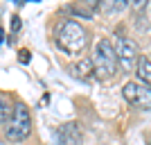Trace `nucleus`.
<instances>
[{
    "label": "nucleus",
    "mask_w": 151,
    "mask_h": 145,
    "mask_svg": "<svg viewBox=\"0 0 151 145\" xmlns=\"http://www.w3.org/2000/svg\"><path fill=\"white\" fill-rule=\"evenodd\" d=\"M90 61H93V75L101 82L113 79L115 73H117V66H120L117 57H115V48L108 39H97Z\"/></svg>",
    "instance_id": "f257e3e1"
},
{
    "label": "nucleus",
    "mask_w": 151,
    "mask_h": 145,
    "mask_svg": "<svg viewBox=\"0 0 151 145\" xmlns=\"http://www.w3.org/2000/svg\"><path fill=\"white\" fill-rule=\"evenodd\" d=\"M88 43V36H86V30H83L77 20H63L57 30V45L63 52L68 55H79V52L86 48Z\"/></svg>",
    "instance_id": "f03ea898"
},
{
    "label": "nucleus",
    "mask_w": 151,
    "mask_h": 145,
    "mask_svg": "<svg viewBox=\"0 0 151 145\" xmlns=\"http://www.w3.org/2000/svg\"><path fill=\"white\" fill-rule=\"evenodd\" d=\"M29 134H32V114L25 104L18 102L14 107V114L9 118V122L5 125V136L12 143H23L25 138H29Z\"/></svg>",
    "instance_id": "7ed1b4c3"
},
{
    "label": "nucleus",
    "mask_w": 151,
    "mask_h": 145,
    "mask_svg": "<svg viewBox=\"0 0 151 145\" xmlns=\"http://www.w3.org/2000/svg\"><path fill=\"white\" fill-rule=\"evenodd\" d=\"M113 48H115L117 63H120L124 70H133L135 66H138L140 52H138V45H135V41H133V39L117 34V36H115V41H113Z\"/></svg>",
    "instance_id": "20e7f679"
},
{
    "label": "nucleus",
    "mask_w": 151,
    "mask_h": 145,
    "mask_svg": "<svg viewBox=\"0 0 151 145\" xmlns=\"http://www.w3.org/2000/svg\"><path fill=\"white\" fill-rule=\"evenodd\" d=\"M122 95L129 104L138 109H151V86L142 82H126L122 88Z\"/></svg>",
    "instance_id": "39448f33"
},
{
    "label": "nucleus",
    "mask_w": 151,
    "mask_h": 145,
    "mask_svg": "<svg viewBox=\"0 0 151 145\" xmlns=\"http://www.w3.org/2000/svg\"><path fill=\"white\" fill-rule=\"evenodd\" d=\"M59 145H83V134L77 122H63L57 129Z\"/></svg>",
    "instance_id": "423d86ee"
},
{
    "label": "nucleus",
    "mask_w": 151,
    "mask_h": 145,
    "mask_svg": "<svg viewBox=\"0 0 151 145\" xmlns=\"http://www.w3.org/2000/svg\"><path fill=\"white\" fill-rule=\"evenodd\" d=\"M99 9V2L97 0H88V2H75V5L68 7V12L72 16H79V18H93Z\"/></svg>",
    "instance_id": "0eeeda50"
},
{
    "label": "nucleus",
    "mask_w": 151,
    "mask_h": 145,
    "mask_svg": "<svg viewBox=\"0 0 151 145\" xmlns=\"http://www.w3.org/2000/svg\"><path fill=\"white\" fill-rule=\"evenodd\" d=\"M135 75L140 77V82L151 86V59L149 57H140L138 66H135Z\"/></svg>",
    "instance_id": "6e6552de"
},
{
    "label": "nucleus",
    "mask_w": 151,
    "mask_h": 145,
    "mask_svg": "<svg viewBox=\"0 0 151 145\" xmlns=\"http://www.w3.org/2000/svg\"><path fill=\"white\" fill-rule=\"evenodd\" d=\"M14 107H16V104H12L7 95H0V122H5V125L9 122V118H12V114H14Z\"/></svg>",
    "instance_id": "1a4fd4ad"
},
{
    "label": "nucleus",
    "mask_w": 151,
    "mask_h": 145,
    "mask_svg": "<svg viewBox=\"0 0 151 145\" xmlns=\"http://www.w3.org/2000/svg\"><path fill=\"white\" fill-rule=\"evenodd\" d=\"M72 70L77 73L79 79H86V77L93 73V61H90V59H81V61H77L75 66H72Z\"/></svg>",
    "instance_id": "9d476101"
},
{
    "label": "nucleus",
    "mask_w": 151,
    "mask_h": 145,
    "mask_svg": "<svg viewBox=\"0 0 151 145\" xmlns=\"http://www.w3.org/2000/svg\"><path fill=\"white\" fill-rule=\"evenodd\" d=\"M126 0H113V5H101L99 2V7L104 9V12H117V9H126Z\"/></svg>",
    "instance_id": "9b49d317"
},
{
    "label": "nucleus",
    "mask_w": 151,
    "mask_h": 145,
    "mask_svg": "<svg viewBox=\"0 0 151 145\" xmlns=\"http://www.w3.org/2000/svg\"><path fill=\"white\" fill-rule=\"evenodd\" d=\"M29 50H20V63H29Z\"/></svg>",
    "instance_id": "f8f14e48"
},
{
    "label": "nucleus",
    "mask_w": 151,
    "mask_h": 145,
    "mask_svg": "<svg viewBox=\"0 0 151 145\" xmlns=\"http://www.w3.org/2000/svg\"><path fill=\"white\" fill-rule=\"evenodd\" d=\"M12 30H14V32L20 30V18H18V16H12Z\"/></svg>",
    "instance_id": "ddd939ff"
},
{
    "label": "nucleus",
    "mask_w": 151,
    "mask_h": 145,
    "mask_svg": "<svg viewBox=\"0 0 151 145\" xmlns=\"http://www.w3.org/2000/svg\"><path fill=\"white\" fill-rule=\"evenodd\" d=\"M2 39H5V32H2V27H0V43H2Z\"/></svg>",
    "instance_id": "4468645a"
},
{
    "label": "nucleus",
    "mask_w": 151,
    "mask_h": 145,
    "mask_svg": "<svg viewBox=\"0 0 151 145\" xmlns=\"http://www.w3.org/2000/svg\"><path fill=\"white\" fill-rule=\"evenodd\" d=\"M149 9H151V2H149Z\"/></svg>",
    "instance_id": "2eb2a0df"
},
{
    "label": "nucleus",
    "mask_w": 151,
    "mask_h": 145,
    "mask_svg": "<svg viewBox=\"0 0 151 145\" xmlns=\"http://www.w3.org/2000/svg\"><path fill=\"white\" fill-rule=\"evenodd\" d=\"M149 145H151V141H149Z\"/></svg>",
    "instance_id": "dca6fc26"
},
{
    "label": "nucleus",
    "mask_w": 151,
    "mask_h": 145,
    "mask_svg": "<svg viewBox=\"0 0 151 145\" xmlns=\"http://www.w3.org/2000/svg\"><path fill=\"white\" fill-rule=\"evenodd\" d=\"M0 145H2V143H0Z\"/></svg>",
    "instance_id": "f3484780"
}]
</instances>
